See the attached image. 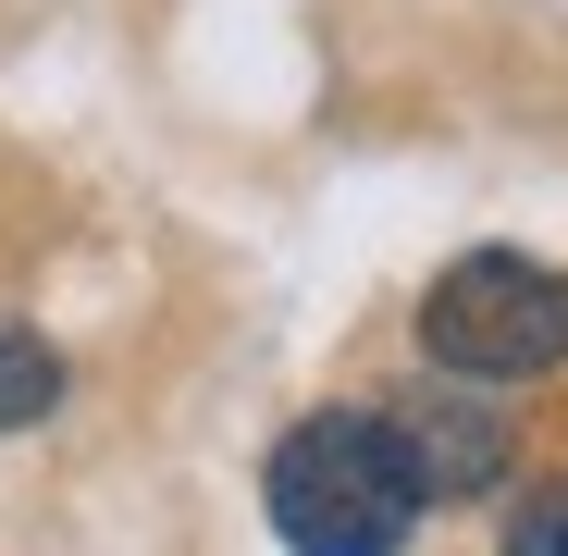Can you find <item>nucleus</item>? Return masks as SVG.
Instances as JSON below:
<instances>
[{"label":"nucleus","instance_id":"20e7f679","mask_svg":"<svg viewBox=\"0 0 568 556\" xmlns=\"http://www.w3.org/2000/svg\"><path fill=\"white\" fill-rule=\"evenodd\" d=\"M50 408H62V358L26 322H0V433H38Z\"/></svg>","mask_w":568,"mask_h":556},{"label":"nucleus","instance_id":"f257e3e1","mask_svg":"<svg viewBox=\"0 0 568 556\" xmlns=\"http://www.w3.org/2000/svg\"><path fill=\"white\" fill-rule=\"evenodd\" d=\"M260 519H272L284 556H408V532L433 519L408 421L384 396L371 408H310L260 457Z\"/></svg>","mask_w":568,"mask_h":556},{"label":"nucleus","instance_id":"7ed1b4c3","mask_svg":"<svg viewBox=\"0 0 568 556\" xmlns=\"http://www.w3.org/2000/svg\"><path fill=\"white\" fill-rule=\"evenodd\" d=\"M396 421H408V445H420V483H433V507H469V495H495L507 483V421L469 396V384H433V396H384Z\"/></svg>","mask_w":568,"mask_h":556},{"label":"nucleus","instance_id":"f03ea898","mask_svg":"<svg viewBox=\"0 0 568 556\" xmlns=\"http://www.w3.org/2000/svg\"><path fill=\"white\" fill-rule=\"evenodd\" d=\"M420 358L445 384H544L568 371V272L531 247H469L420 285Z\"/></svg>","mask_w":568,"mask_h":556},{"label":"nucleus","instance_id":"39448f33","mask_svg":"<svg viewBox=\"0 0 568 556\" xmlns=\"http://www.w3.org/2000/svg\"><path fill=\"white\" fill-rule=\"evenodd\" d=\"M495 556H568V471L507 507V544H495Z\"/></svg>","mask_w":568,"mask_h":556}]
</instances>
